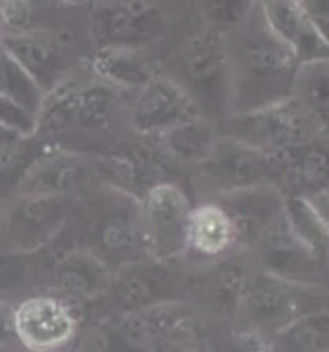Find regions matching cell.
I'll return each mask as SVG.
<instances>
[{"label":"cell","mask_w":329,"mask_h":352,"mask_svg":"<svg viewBox=\"0 0 329 352\" xmlns=\"http://www.w3.org/2000/svg\"><path fill=\"white\" fill-rule=\"evenodd\" d=\"M259 0H204L207 25L215 32H235L254 14Z\"/></svg>","instance_id":"28"},{"label":"cell","mask_w":329,"mask_h":352,"mask_svg":"<svg viewBox=\"0 0 329 352\" xmlns=\"http://www.w3.org/2000/svg\"><path fill=\"white\" fill-rule=\"evenodd\" d=\"M256 246L262 256V270L302 285H319V277L329 265L290 232L283 211L257 240Z\"/></svg>","instance_id":"13"},{"label":"cell","mask_w":329,"mask_h":352,"mask_svg":"<svg viewBox=\"0 0 329 352\" xmlns=\"http://www.w3.org/2000/svg\"><path fill=\"white\" fill-rule=\"evenodd\" d=\"M235 225L238 246H256L273 221L281 215L285 196L277 186H256L237 192L217 194Z\"/></svg>","instance_id":"15"},{"label":"cell","mask_w":329,"mask_h":352,"mask_svg":"<svg viewBox=\"0 0 329 352\" xmlns=\"http://www.w3.org/2000/svg\"><path fill=\"white\" fill-rule=\"evenodd\" d=\"M215 126L207 116H195L182 124L167 130L164 134L157 135L159 151L167 159L184 165H202L206 161L217 140Z\"/></svg>","instance_id":"22"},{"label":"cell","mask_w":329,"mask_h":352,"mask_svg":"<svg viewBox=\"0 0 329 352\" xmlns=\"http://www.w3.org/2000/svg\"><path fill=\"white\" fill-rule=\"evenodd\" d=\"M318 130L312 126L293 99L250 113L231 114L225 120L223 135L252 145L268 155H283L302 144Z\"/></svg>","instance_id":"5"},{"label":"cell","mask_w":329,"mask_h":352,"mask_svg":"<svg viewBox=\"0 0 329 352\" xmlns=\"http://www.w3.org/2000/svg\"><path fill=\"white\" fill-rule=\"evenodd\" d=\"M323 306H329L326 287L295 283L266 270L248 273L238 300V311L250 323V331L264 337H271L304 311Z\"/></svg>","instance_id":"2"},{"label":"cell","mask_w":329,"mask_h":352,"mask_svg":"<svg viewBox=\"0 0 329 352\" xmlns=\"http://www.w3.org/2000/svg\"><path fill=\"white\" fill-rule=\"evenodd\" d=\"M310 201L314 204V208L318 209V213L321 215V219L326 221V225L329 227V188L321 190L318 194L314 196H308Z\"/></svg>","instance_id":"33"},{"label":"cell","mask_w":329,"mask_h":352,"mask_svg":"<svg viewBox=\"0 0 329 352\" xmlns=\"http://www.w3.org/2000/svg\"><path fill=\"white\" fill-rule=\"evenodd\" d=\"M23 138H30V135H23L21 132H18V130L10 128V126L0 124V149L20 144Z\"/></svg>","instance_id":"34"},{"label":"cell","mask_w":329,"mask_h":352,"mask_svg":"<svg viewBox=\"0 0 329 352\" xmlns=\"http://www.w3.org/2000/svg\"><path fill=\"white\" fill-rule=\"evenodd\" d=\"M159 263L134 265L123 271V275L116 279L114 290H116V298L124 308L144 310L147 306L159 304L164 294L173 289L175 275Z\"/></svg>","instance_id":"23"},{"label":"cell","mask_w":329,"mask_h":352,"mask_svg":"<svg viewBox=\"0 0 329 352\" xmlns=\"http://www.w3.org/2000/svg\"><path fill=\"white\" fill-rule=\"evenodd\" d=\"M277 159L283 196L308 197L329 188V130L312 134Z\"/></svg>","instance_id":"14"},{"label":"cell","mask_w":329,"mask_h":352,"mask_svg":"<svg viewBox=\"0 0 329 352\" xmlns=\"http://www.w3.org/2000/svg\"><path fill=\"white\" fill-rule=\"evenodd\" d=\"M306 18L329 49V0H300Z\"/></svg>","instance_id":"32"},{"label":"cell","mask_w":329,"mask_h":352,"mask_svg":"<svg viewBox=\"0 0 329 352\" xmlns=\"http://www.w3.org/2000/svg\"><path fill=\"white\" fill-rule=\"evenodd\" d=\"M283 213L290 232L316 254L319 259L329 263V227L321 219L318 209L306 196H285Z\"/></svg>","instance_id":"25"},{"label":"cell","mask_w":329,"mask_h":352,"mask_svg":"<svg viewBox=\"0 0 329 352\" xmlns=\"http://www.w3.org/2000/svg\"><path fill=\"white\" fill-rule=\"evenodd\" d=\"M70 215L64 196H21L0 219V244L14 254H31L49 246Z\"/></svg>","instance_id":"6"},{"label":"cell","mask_w":329,"mask_h":352,"mask_svg":"<svg viewBox=\"0 0 329 352\" xmlns=\"http://www.w3.org/2000/svg\"><path fill=\"white\" fill-rule=\"evenodd\" d=\"M54 2L64 4V6H78V4H85V2H89V0H54Z\"/></svg>","instance_id":"35"},{"label":"cell","mask_w":329,"mask_h":352,"mask_svg":"<svg viewBox=\"0 0 329 352\" xmlns=\"http://www.w3.org/2000/svg\"><path fill=\"white\" fill-rule=\"evenodd\" d=\"M0 95L12 99L14 103H18L35 116L39 113L45 97L41 87L31 80L30 74L2 47H0Z\"/></svg>","instance_id":"26"},{"label":"cell","mask_w":329,"mask_h":352,"mask_svg":"<svg viewBox=\"0 0 329 352\" xmlns=\"http://www.w3.org/2000/svg\"><path fill=\"white\" fill-rule=\"evenodd\" d=\"M328 290H329V289H328Z\"/></svg>","instance_id":"38"},{"label":"cell","mask_w":329,"mask_h":352,"mask_svg":"<svg viewBox=\"0 0 329 352\" xmlns=\"http://www.w3.org/2000/svg\"><path fill=\"white\" fill-rule=\"evenodd\" d=\"M190 352H211L209 349H194V351H190Z\"/></svg>","instance_id":"36"},{"label":"cell","mask_w":329,"mask_h":352,"mask_svg":"<svg viewBox=\"0 0 329 352\" xmlns=\"http://www.w3.org/2000/svg\"><path fill=\"white\" fill-rule=\"evenodd\" d=\"M89 68L99 82L120 89H142L157 76L153 64L132 47H99Z\"/></svg>","instance_id":"19"},{"label":"cell","mask_w":329,"mask_h":352,"mask_svg":"<svg viewBox=\"0 0 329 352\" xmlns=\"http://www.w3.org/2000/svg\"><path fill=\"white\" fill-rule=\"evenodd\" d=\"M231 58V114L250 113L290 99L297 54L268 28L259 2L240 28ZM229 114V116H231Z\"/></svg>","instance_id":"1"},{"label":"cell","mask_w":329,"mask_h":352,"mask_svg":"<svg viewBox=\"0 0 329 352\" xmlns=\"http://www.w3.org/2000/svg\"><path fill=\"white\" fill-rule=\"evenodd\" d=\"M99 242L101 246L113 252L130 250L140 240V227H138V213L130 217L124 211H114L111 215H105L97 225Z\"/></svg>","instance_id":"29"},{"label":"cell","mask_w":329,"mask_h":352,"mask_svg":"<svg viewBox=\"0 0 329 352\" xmlns=\"http://www.w3.org/2000/svg\"><path fill=\"white\" fill-rule=\"evenodd\" d=\"M192 206L184 188L169 180L155 182L140 196V242L151 258L167 263L188 252L186 232Z\"/></svg>","instance_id":"3"},{"label":"cell","mask_w":329,"mask_h":352,"mask_svg":"<svg viewBox=\"0 0 329 352\" xmlns=\"http://www.w3.org/2000/svg\"><path fill=\"white\" fill-rule=\"evenodd\" d=\"M0 124L10 126L23 135H35L37 132V116L25 111L23 107L14 103L12 99L0 95Z\"/></svg>","instance_id":"31"},{"label":"cell","mask_w":329,"mask_h":352,"mask_svg":"<svg viewBox=\"0 0 329 352\" xmlns=\"http://www.w3.org/2000/svg\"><path fill=\"white\" fill-rule=\"evenodd\" d=\"M12 331L31 352H52L68 344L76 333V316L59 296H30L12 314Z\"/></svg>","instance_id":"10"},{"label":"cell","mask_w":329,"mask_h":352,"mask_svg":"<svg viewBox=\"0 0 329 352\" xmlns=\"http://www.w3.org/2000/svg\"><path fill=\"white\" fill-rule=\"evenodd\" d=\"M269 342L275 352H329V306L304 311L273 333Z\"/></svg>","instance_id":"24"},{"label":"cell","mask_w":329,"mask_h":352,"mask_svg":"<svg viewBox=\"0 0 329 352\" xmlns=\"http://www.w3.org/2000/svg\"><path fill=\"white\" fill-rule=\"evenodd\" d=\"M235 246H238L235 225L217 199L192 206L186 232L188 252L202 258H221Z\"/></svg>","instance_id":"18"},{"label":"cell","mask_w":329,"mask_h":352,"mask_svg":"<svg viewBox=\"0 0 329 352\" xmlns=\"http://www.w3.org/2000/svg\"><path fill=\"white\" fill-rule=\"evenodd\" d=\"M0 219H2V209H0Z\"/></svg>","instance_id":"37"},{"label":"cell","mask_w":329,"mask_h":352,"mask_svg":"<svg viewBox=\"0 0 329 352\" xmlns=\"http://www.w3.org/2000/svg\"><path fill=\"white\" fill-rule=\"evenodd\" d=\"M290 99L318 132L329 130V56L299 63Z\"/></svg>","instance_id":"20"},{"label":"cell","mask_w":329,"mask_h":352,"mask_svg":"<svg viewBox=\"0 0 329 352\" xmlns=\"http://www.w3.org/2000/svg\"><path fill=\"white\" fill-rule=\"evenodd\" d=\"M202 176L217 194L256 186H277L279 159L235 138L219 134L211 153L202 165Z\"/></svg>","instance_id":"8"},{"label":"cell","mask_w":329,"mask_h":352,"mask_svg":"<svg viewBox=\"0 0 329 352\" xmlns=\"http://www.w3.org/2000/svg\"><path fill=\"white\" fill-rule=\"evenodd\" d=\"M259 12L269 30L297 54L299 63L329 56V49L312 28L300 0H259Z\"/></svg>","instance_id":"17"},{"label":"cell","mask_w":329,"mask_h":352,"mask_svg":"<svg viewBox=\"0 0 329 352\" xmlns=\"http://www.w3.org/2000/svg\"><path fill=\"white\" fill-rule=\"evenodd\" d=\"M56 283L76 298H95L111 287V273L103 259L92 250H72L56 267Z\"/></svg>","instance_id":"21"},{"label":"cell","mask_w":329,"mask_h":352,"mask_svg":"<svg viewBox=\"0 0 329 352\" xmlns=\"http://www.w3.org/2000/svg\"><path fill=\"white\" fill-rule=\"evenodd\" d=\"M186 91L195 99L202 113L219 111L231 114V58L225 33L207 28L186 45Z\"/></svg>","instance_id":"4"},{"label":"cell","mask_w":329,"mask_h":352,"mask_svg":"<svg viewBox=\"0 0 329 352\" xmlns=\"http://www.w3.org/2000/svg\"><path fill=\"white\" fill-rule=\"evenodd\" d=\"M202 114V109L184 85L155 76L151 82L138 89V97L130 109V122L140 135L157 138Z\"/></svg>","instance_id":"11"},{"label":"cell","mask_w":329,"mask_h":352,"mask_svg":"<svg viewBox=\"0 0 329 352\" xmlns=\"http://www.w3.org/2000/svg\"><path fill=\"white\" fill-rule=\"evenodd\" d=\"M114 94L105 83L74 85L66 80L43 97L37 113V130H101L109 124L113 113Z\"/></svg>","instance_id":"7"},{"label":"cell","mask_w":329,"mask_h":352,"mask_svg":"<svg viewBox=\"0 0 329 352\" xmlns=\"http://www.w3.org/2000/svg\"><path fill=\"white\" fill-rule=\"evenodd\" d=\"M30 138H23L20 144L0 149V197L10 192H18L21 178L30 168L37 153L30 145Z\"/></svg>","instance_id":"27"},{"label":"cell","mask_w":329,"mask_h":352,"mask_svg":"<svg viewBox=\"0 0 329 352\" xmlns=\"http://www.w3.org/2000/svg\"><path fill=\"white\" fill-rule=\"evenodd\" d=\"M0 47L30 74L33 82L49 94L59 83L64 82L68 70L66 49L54 37L31 30L20 35L0 37Z\"/></svg>","instance_id":"16"},{"label":"cell","mask_w":329,"mask_h":352,"mask_svg":"<svg viewBox=\"0 0 329 352\" xmlns=\"http://www.w3.org/2000/svg\"><path fill=\"white\" fill-rule=\"evenodd\" d=\"M97 176V157H87L66 149H51L33 159L21 178V196L70 197L85 190Z\"/></svg>","instance_id":"12"},{"label":"cell","mask_w":329,"mask_h":352,"mask_svg":"<svg viewBox=\"0 0 329 352\" xmlns=\"http://www.w3.org/2000/svg\"><path fill=\"white\" fill-rule=\"evenodd\" d=\"M167 23V14L157 0H109L95 6L89 30L99 47L138 49L159 39Z\"/></svg>","instance_id":"9"},{"label":"cell","mask_w":329,"mask_h":352,"mask_svg":"<svg viewBox=\"0 0 329 352\" xmlns=\"http://www.w3.org/2000/svg\"><path fill=\"white\" fill-rule=\"evenodd\" d=\"M33 21L30 0H0V37L31 32Z\"/></svg>","instance_id":"30"}]
</instances>
